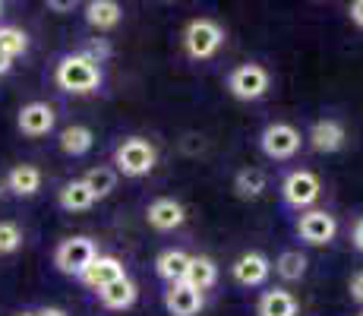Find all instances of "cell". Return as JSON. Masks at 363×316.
<instances>
[{"label": "cell", "instance_id": "5b68a950", "mask_svg": "<svg viewBox=\"0 0 363 316\" xmlns=\"http://www.w3.org/2000/svg\"><path fill=\"white\" fill-rule=\"evenodd\" d=\"M269 86H272V76L259 63H240L228 76V92L234 98H240V102H259L269 92Z\"/></svg>", "mask_w": 363, "mask_h": 316}, {"label": "cell", "instance_id": "9a60e30c", "mask_svg": "<svg viewBox=\"0 0 363 316\" xmlns=\"http://www.w3.org/2000/svg\"><path fill=\"white\" fill-rule=\"evenodd\" d=\"M99 298L108 310H130L139 298V288L130 276H123V278H117V282H111L108 288H101Z\"/></svg>", "mask_w": 363, "mask_h": 316}, {"label": "cell", "instance_id": "4dcf8cb0", "mask_svg": "<svg viewBox=\"0 0 363 316\" xmlns=\"http://www.w3.org/2000/svg\"><path fill=\"white\" fill-rule=\"evenodd\" d=\"M10 67H13V58L4 51V48H0V76H4V73H10Z\"/></svg>", "mask_w": 363, "mask_h": 316}, {"label": "cell", "instance_id": "1f68e13d", "mask_svg": "<svg viewBox=\"0 0 363 316\" xmlns=\"http://www.w3.org/2000/svg\"><path fill=\"white\" fill-rule=\"evenodd\" d=\"M38 316H67V313L60 310V307H45V310H41Z\"/></svg>", "mask_w": 363, "mask_h": 316}, {"label": "cell", "instance_id": "3957f363", "mask_svg": "<svg viewBox=\"0 0 363 316\" xmlns=\"http://www.w3.org/2000/svg\"><path fill=\"white\" fill-rule=\"evenodd\" d=\"M155 161H158L155 146L143 136H127L114 152V165L123 178H145L155 168Z\"/></svg>", "mask_w": 363, "mask_h": 316}, {"label": "cell", "instance_id": "ac0fdd59", "mask_svg": "<svg viewBox=\"0 0 363 316\" xmlns=\"http://www.w3.org/2000/svg\"><path fill=\"white\" fill-rule=\"evenodd\" d=\"M256 316H297V298L284 288H272L256 304Z\"/></svg>", "mask_w": 363, "mask_h": 316}, {"label": "cell", "instance_id": "cb8c5ba5", "mask_svg": "<svg viewBox=\"0 0 363 316\" xmlns=\"http://www.w3.org/2000/svg\"><path fill=\"white\" fill-rule=\"evenodd\" d=\"M82 180H86V187L92 190L95 202H99V200H104V196L114 193V187H117V171H114V168H104V165H101V168H92V171H89Z\"/></svg>", "mask_w": 363, "mask_h": 316}, {"label": "cell", "instance_id": "6da1fadb", "mask_svg": "<svg viewBox=\"0 0 363 316\" xmlns=\"http://www.w3.org/2000/svg\"><path fill=\"white\" fill-rule=\"evenodd\" d=\"M101 63H95L89 54H67L54 70V82L69 95H92L101 89Z\"/></svg>", "mask_w": 363, "mask_h": 316}, {"label": "cell", "instance_id": "4316f807", "mask_svg": "<svg viewBox=\"0 0 363 316\" xmlns=\"http://www.w3.org/2000/svg\"><path fill=\"white\" fill-rule=\"evenodd\" d=\"M23 247V231L16 222H0V256H10Z\"/></svg>", "mask_w": 363, "mask_h": 316}, {"label": "cell", "instance_id": "d6986e66", "mask_svg": "<svg viewBox=\"0 0 363 316\" xmlns=\"http://www.w3.org/2000/svg\"><path fill=\"white\" fill-rule=\"evenodd\" d=\"M60 209H67V212H86V209L95 206V196L92 190L86 187V180H69V184H64V190H60Z\"/></svg>", "mask_w": 363, "mask_h": 316}, {"label": "cell", "instance_id": "484cf974", "mask_svg": "<svg viewBox=\"0 0 363 316\" xmlns=\"http://www.w3.org/2000/svg\"><path fill=\"white\" fill-rule=\"evenodd\" d=\"M0 48L16 60V58H23V54L29 51V38H26V32L13 29V26H4V29H0Z\"/></svg>", "mask_w": 363, "mask_h": 316}, {"label": "cell", "instance_id": "44dd1931", "mask_svg": "<svg viewBox=\"0 0 363 316\" xmlns=\"http://www.w3.org/2000/svg\"><path fill=\"white\" fill-rule=\"evenodd\" d=\"M6 187L16 196H35L41 190V171L35 165H16L6 174Z\"/></svg>", "mask_w": 363, "mask_h": 316}, {"label": "cell", "instance_id": "277c9868", "mask_svg": "<svg viewBox=\"0 0 363 316\" xmlns=\"http://www.w3.org/2000/svg\"><path fill=\"white\" fill-rule=\"evenodd\" d=\"M99 256V247H95L92 237H67L57 250H54V266H57L64 276H76L79 278L89 266Z\"/></svg>", "mask_w": 363, "mask_h": 316}, {"label": "cell", "instance_id": "4fadbf2b", "mask_svg": "<svg viewBox=\"0 0 363 316\" xmlns=\"http://www.w3.org/2000/svg\"><path fill=\"white\" fill-rule=\"evenodd\" d=\"M145 219L155 231H174L180 228V224L186 222V212L184 206H180L177 200H171V196H162V200L149 202V209H145Z\"/></svg>", "mask_w": 363, "mask_h": 316}, {"label": "cell", "instance_id": "e575fe53", "mask_svg": "<svg viewBox=\"0 0 363 316\" xmlns=\"http://www.w3.org/2000/svg\"><path fill=\"white\" fill-rule=\"evenodd\" d=\"M360 316H363V313H360Z\"/></svg>", "mask_w": 363, "mask_h": 316}, {"label": "cell", "instance_id": "f1b7e54d", "mask_svg": "<svg viewBox=\"0 0 363 316\" xmlns=\"http://www.w3.org/2000/svg\"><path fill=\"white\" fill-rule=\"evenodd\" d=\"M347 13H351V23H354V26H360V29H363V0H354L351 10H347Z\"/></svg>", "mask_w": 363, "mask_h": 316}, {"label": "cell", "instance_id": "8fae6325", "mask_svg": "<svg viewBox=\"0 0 363 316\" xmlns=\"http://www.w3.org/2000/svg\"><path fill=\"white\" fill-rule=\"evenodd\" d=\"M202 291H196L193 285L177 282V285H167L164 291V307L171 316H196L202 310Z\"/></svg>", "mask_w": 363, "mask_h": 316}, {"label": "cell", "instance_id": "7c38bea8", "mask_svg": "<svg viewBox=\"0 0 363 316\" xmlns=\"http://www.w3.org/2000/svg\"><path fill=\"white\" fill-rule=\"evenodd\" d=\"M127 276V269H123V263L117 256H95V263L89 266L86 272L79 276V282L86 288H92V291H101V288H108L111 282H117V278Z\"/></svg>", "mask_w": 363, "mask_h": 316}, {"label": "cell", "instance_id": "5bb4252c", "mask_svg": "<svg viewBox=\"0 0 363 316\" xmlns=\"http://www.w3.org/2000/svg\"><path fill=\"white\" fill-rule=\"evenodd\" d=\"M310 146L316 152H323V156H332V152H338L341 146H345V139H347V133H345V126H341L338 121H332V117H325V121H316L310 126Z\"/></svg>", "mask_w": 363, "mask_h": 316}, {"label": "cell", "instance_id": "e0dca14e", "mask_svg": "<svg viewBox=\"0 0 363 316\" xmlns=\"http://www.w3.org/2000/svg\"><path fill=\"white\" fill-rule=\"evenodd\" d=\"M186 269H190V253H184V250H164L155 259V272L167 285L186 282Z\"/></svg>", "mask_w": 363, "mask_h": 316}, {"label": "cell", "instance_id": "30bf717a", "mask_svg": "<svg viewBox=\"0 0 363 316\" xmlns=\"http://www.w3.org/2000/svg\"><path fill=\"white\" fill-rule=\"evenodd\" d=\"M231 272H234L237 285L259 288V285H265V278L272 276V263H269V256H262V253H243V256L231 266Z\"/></svg>", "mask_w": 363, "mask_h": 316}, {"label": "cell", "instance_id": "836d02e7", "mask_svg": "<svg viewBox=\"0 0 363 316\" xmlns=\"http://www.w3.org/2000/svg\"><path fill=\"white\" fill-rule=\"evenodd\" d=\"M0 16H4V4H0Z\"/></svg>", "mask_w": 363, "mask_h": 316}, {"label": "cell", "instance_id": "9c48e42d", "mask_svg": "<svg viewBox=\"0 0 363 316\" xmlns=\"http://www.w3.org/2000/svg\"><path fill=\"white\" fill-rule=\"evenodd\" d=\"M54 121H57V114H54V108L48 102H29L23 111H19L16 124L26 136L38 139V136H48V133L54 130Z\"/></svg>", "mask_w": 363, "mask_h": 316}, {"label": "cell", "instance_id": "f546056e", "mask_svg": "<svg viewBox=\"0 0 363 316\" xmlns=\"http://www.w3.org/2000/svg\"><path fill=\"white\" fill-rule=\"evenodd\" d=\"M351 237H354V247H357V250L363 253V219H360L357 224H354V234H351Z\"/></svg>", "mask_w": 363, "mask_h": 316}, {"label": "cell", "instance_id": "83f0119b", "mask_svg": "<svg viewBox=\"0 0 363 316\" xmlns=\"http://www.w3.org/2000/svg\"><path fill=\"white\" fill-rule=\"evenodd\" d=\"M351 298L357 300V304H363V272H357V276L351 278Z\"/></svg>", "mask_w": 363, "mask_h": 316}, {"label": "cell", "instance_id": "ba28073f", "mask_svg": "<svg viewBox=\"0 0 363 316\" xmlns=\"http://www.w3.org/2000/svg\"><path fill=\"white\" fill-rule=\"evenodd\" d=\"M297 234H300V241H306L310 247H325V244H332L335 234H338V222H335V215L325 212V209H310V212L300 215Z\"/></svg>", "mask_w": 363, "mask_h": 316}, {"label": "cell", "instance_id": "7402d4cb", "mask_svg": "<svg viewBox=\"0 0 363 316\" xmlns=\"http://www.w3.org/2000/svg\"><path fill=\"white\" fill-rule=\"evenodd\" d=\"M265 187H269V178H265L262 168H243L234 178V190L240 200H259L265 193Z\"/></svg>", "mask_w": 363, "mask_h": 316}, {"label": "cell", "instance_id": "ffe728a7", "mask_svg": "<svg viewBox=\"0 0 363 316\" xmlns=\"http://www.w3.org/2000/svg\"><path fill=\"white\" fill-rule=\"evenodd\" d=\"M92 146H95V133L89 130V126H82V124H73V126H67V130L60 133V149H64L67 156H73V158L92 152Z\"/></svg>", "mask_w": 363, "mask_h": 316}, {"label": "cell", "instance_id": "7a4b0ae2", "mask_svg": "<svg viewBox=\"0 0 363 316\" xmlns=\"http://www.w3.org/2000/svg\"><path fill=\"white\" fill-rule=\"evenodd\" d=\"M221 45H225V29H221L215 19L199 16L184 29V51H186V58H193V60L215 58V54L221 51Z\"/></svg>", "mask_w": 363, "mask_h": 316}, {"label": "cell", "instance_id": "52a82bcc", "mask_svg": "<svg viewBox=\"0 0 363 316\" xmlns=\"http://www.w3.org/2000/svg\"><path fill=\"white\" fill-rule=\"evenodd\" d=\"M323 193V184L313 171H291L281 180V196L291 209H310Z\"/></svg>", "mask_w": 363, "mask_h": 316}, {"label": "cell", "instance_id": "d4e9b609", "mask_svg": "<svg viewBox=\"0 0 363 316\" xmlns=\"http://www.w3.org/2000/svg\"><path fill=\"white\" fill-rule=\"evenodd\" d=\"M275 272L284 282H300V278L306 276V256L300 250H284L281 256L275 259Z\"/></svg>", "mask_w": 363, "mask_h": 316}, {"label": "cell", "instance_id": "603a6c76", "mask_svg": "<svg viewBox=\"0 0 363 316\" xmlns=\"http://www.w3.org/2000/svg\"><path fill=\"white\" fill-rule=\"evenodd\" d=\"M218 282V266L208 256H190V269H186V285H193L196 291H206Z\"/></svg>", "mask_w": 363, "mask_h": 316}, {"label": "cell", "instance_id": "2e32d148", "mask_svg": "<svg viewBox=\"0 0 363 316\" xmlns=\"http://www.w3.org/2000/svg\"><path fill=\"white\" fill-rule=\"evenodd\" d=\"M123 19V6L117 0H89L86 4V23L99 32H111Z\"/></svg>", "mask_w": 363, "mask_h": 316}, {"label": "cell", "instance_id": "8992f818", "mask_svg": "<svg viewBox=\"0 0 363 316\" xmlns=\"http://www.w3.org/2000/svg\"><path fill=\"white\" fill-rule=\"evenodd\" d=\"M300 143H303V136H300V130L291 124H269L259 136V149L275 161L294 158L300 152Z\"/></svg>", "mask_w": 363, "mask_h": 316}, {"label": "cell", "instance_id": "d6a6232c", "mask_svg": "<svg viewBox=\"0 0 363 316\" xmlns=\"http://www.w3.org/2000/svg\"><path fill=\"white\" fill-rule=\"evenodd\" d=\"M19 316H38V313H19Z\"/></svg>", "mask_w": 363, "mask_h": 316}]
</instances>
